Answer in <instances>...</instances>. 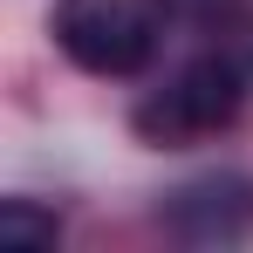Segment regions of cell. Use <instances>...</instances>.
I'll return each instance as SVG.
<instances>
[{"label": "cell", "mask_w": 253, "mask_h": 253, "mask_svg": "<svg viewBox=\"0 0 253 253\" xmlns=\"http://www.w3.org/2000/svg\"><path fill=\"white\" fill-rule=\"evenodd\" d=\"M165 35V0H55V48L103 83L137 76Z\"/></svg>", "instance_id": "obj_1"}, {"label": "cell", "mask_w": 253, "mask_h": 253, "mask_svg": "<svg viewBox=\"0 0 253 253\" xmlns=\"http://www.w3.org/2000/svg\"><path fill=\"white\" fill-rule=\"evenodd\" d=\"M240 103H247V69L233 55H199L151 103H137V137H151V144H206L240 117Z\"/></svg>", "instance_id": "obj_2"}, {"label": "cell", "mask_w": 253, "mask_h": 253, "mask_svg": "<svg viewBox=\"0 0 253 253\" xmlns=\"http://www.w3.org/2000/svg\"><path fill=\"white\" fill-rule=\"evenodd\" d=\"M0 240H14V247H55L62 240V219L55 212H35L28 199H7L0 206Z\"/></svg>", "instance_id": "obj_3"}, {"label": "cell", "mask_w": 253, "mask_h": 253, "mask_svg": "<svg viewBox=\"0 0 253 253\" xmlns=\"http://www.w3.org/2000/svg\"><path fill=\"white\" fill-rule=\"evenodd\" d=\"M171 7H185V14H219L226 0H171Z\"/></svg>", "instance_id": "obj_4"}]
</instances>
